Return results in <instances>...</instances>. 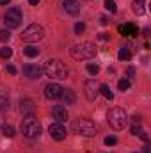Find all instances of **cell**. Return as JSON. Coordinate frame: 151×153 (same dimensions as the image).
<instances>
[{"label": "cell", "instance_id": "ffe728a7", "mask_svg": "<svg viewBox=\"0 0 151 153\" xmlns=\"http://www.w3.org/2000/svg\"><path fill=\"white\" fill-rule=\"evenodd\" d=\"M117 57H119V61H130V59H132V52H130L126 46H123V48L119 50Z\"/></svg>", "mask_w": 151, "mask_h": 153}, {"label": "cell", "instance_id": "484cf974", "mask_svg": "<svg viewBox=\"0 0 151 153\" xmlns=\"http://www.w3.org/2000/svg\"><path fill=\"white\" fill-rule=\"evenodd\" d=\"M103 5H105V9H107V11H110V13H115V11H117V7H115V2H114V0H105V4H103Z\"/></svg>", "mask_w": 151, "mask_h": 153}, {"label": "cell", "instance_id": "5b68a950", "mask_svg": "<svg viewBox=\"0 0 151 153\" xmlns=\"http://www.w3.org/2000/svg\"><path fill=\"white\" fill-rule=\"evenodd\" d=\"M44 38V29L38 25V23H30L23 32H21V39L23 41H29V43H34V41H39V39Z\"/></svg>", "mask_w": 151, "mask_h": 153}, {"label": "cell", "instance_id": "d590c367", "mask_svg": "<svg viewBox=\"0 0 151 153\" xmlns=\"http://www.w3.org/2000/svg\"><path fill=\"white\" fill-rule=\"evenodd\" d=\"M144 153H150V144H146V146H144Z\"/></svg>", "mask_w": 151, "mask_h": 153}, {"label": "cell", "instance_id": "7c38bea8", "mask_svg": "<svg viewBox=\"0 0 151 153\" xmlns=\"http://www.w3.org/2000/svg\"><path fill=\"white\" fill-rule=\"evenodd\" d=\"M52 114H53V119H55L57 123H64V121H68V112H66V109H64L62 105H53Z\"/></svg>", "mask_w": 151, "mask_h": 153}, {"label": "cell", "instance_id": "6da1fadb", "mask_svg": "<svg viewBox=\"0 0 151 153\" xmlns=\"http://www.w3.org/2000/svg\"><path fill=\"white\" fill-rule=\"evenodd\" d=\"M43 73L46 76H50V78H55V80H64V78H68L70 71H68V68H66V64L62 61L48 59L44 62V66H43Z\"/></svg>", "mask_w": 151, "mask_h": 153}, {"label": "cell", "instance_id": "83f0119b", "mask_svg": "<svg viewBox=\"0 0 151 153\" xmlns=\"http://www.w3.org/2000/svg\"><path fill=\"white\" fill-rule=\"evenodd\" d=\"M9 38H11L9 30H7V29H2V30H0V41H7Z\"/></svg>", "mask_w": 151, "mask_h": 153}, {"label": "cell", "instance_id": "8992f818", "mask_svg": "<svg viewBox=\"0 0 151 153\" xmlns=\"http://www.w3.org/2000/svg\"><path fill=\"white\" fill-rule=\"evenodd\" d=\"M21 20H23V16H21V11L18 9V7H11L7 13H5V27L7 29H16V27H20V23H21Z\"/></svg>", "mask_w": 151, "mask_h": 153}, {"label": "cell", "instance_id": "7a4b0ae2", "mask_svg": "<svg viewBox=\"0 0 151 153\" xmlns=\"http://www.w3.org/2000/svg\"><path fill=\"white\" fill-rule=\"evenodd\" d=\"M96 46H94V43H89V41H85V43H80V45H75L73 48H71V57L76 59V61H89V59H93L94 55H96Z\"/></svg>", "mask_w": 151, "mask_h": 153}, {"label": "cell", "instance_id": "d4e9b609", "mask_svg": "<svg viewBox=\"0 0 151 153\" xmlns=\"http://www.w3.org/2000/svg\"><path fill=\"white\" fill-rule=\"evenodd\" d=\"M7 105H9V98H7V94L0 93V111H4Z\"/></svg>", "mask_w": 151, "mask_h": 153}, {"label": "cell", "instance_id": "d6a6232c", "mask_svg": "<svg viewBox=\"0 0 151 153\" xmlns=\"http://www.w3.org/2000/svg\"><path fill=\"white\" fill-rule=\"evenodd\" d=\"M126 73H128V76H133V75H135V70H133V68H128V71H126Z\"/></svg>", "mask_w": 151, "mask_h": 153}, {"label": "cell", "instance_id": "4fadbf2b", "mask_svg": "<svg viewBox=\"0 0 151 153\" xmlns=\"http://www.w3.org/2000/svg\"><path fill=\"white\" fill-rule=\"evenodd\" d=\"M62 7H64V11H66L68 14H73V16L80 13V2H78V0H64Z\"/></svg>", "mask_w": 151, "mask_h": 153}, {"label": "cell", "instance_id": "836d02e7", "mask_svg": "<svg viewBox=\"0 0 151 153\" xmlns=\"http://www.w3.org/2000/svg\"><path fill=\"white\" fill-rule=\"evenodd\" d=\"M39 2H41V0H29V4H30V5H38Z\"/></svg>", "mask_w": 151, "mask_h": 153}, {"label": "cell", "instance_id": "e575fe53", "mask_svg": "<svg viewBox=\"0 0 151 153\" xmlns=\"http://www.w3.org/2000/svg\"><path fill=\"white\" fill-rule=\"evenodd\" d=\"M98 38H100V39H103V41H105V39H109V36H107V34H100Z\"/></svg>", "mask_w": 151, "mask_h": 153}, {"label": "cell", "instance_id": "f546056e", "mask_svg": "<svg viewBox=\"0 0 151 153\" xmlns=\"http://www.w3.org/2000/svg\"><path fill=\"white\" fill-rule=\"evenodd\" d=\"M115 143H117V139H115L114 135H109V137H105V144H107V146H114Z\"/></svg>", "mask_w": 151, "mask_h": 153}, {"label": "cell", "instance_id": "3957f363", "mask_svg": "<svg viewBox=\"0 0 151 153\" xmlns=\"http://www.w3.org/2000/svg\"><path fill=\"white\" fill-rule=\"evenodd\" d=\"M107 119H109V125L112 126L114 130H123L126 125H128V114L124 109L121 107H114L109 111L107 114Z\"/></svg>", "mask_w": 151, "mask_h": 153}, {"label": "cell", "instance_id": "8d00e7d4", "mask_svg": "<svg viewBox=\"0 0 151 153\" xmlns=\"http://www.w3.org/2000/svg\"><path fill=\"white\" fill-rule=\"evenodd\" d=\"M0 4H2V5H5V4H9V0H0Z\"/></svg>", "mask_w": 151, "mask_h": 153}, {"label": "cell", "instance_id": "277c9868", "mask_svg": "<svg viewBox=\"0 0 151 153\" xmlns=\"http://www.w3.org/2000/svg\"><path fill=\"white\" fill-rule=\"evenodd\" d=\"M41 123H39L38 119L34 117V116H25V119H23V123H21V134L27 137V139H36L41 135Z\"/></svg>", "mask_w": 151, "mask_h": 153}, {"label": "cell", "instance_id": "5bb4252c", "mask_svg": "<svg viewBox=\"0 0 151 153\" xmlns=\"http://www.w3.org/2000/svg\"><path fill=\"white\" fill-rule=\"evenodd\" d=\"M119 32H121V36L130 38V36H137L139 29L135 25H132V23H124V25H119Z\"/></svg>", "mask_w": 151, "mask_h": 153}, {"label": "cell", "instance_id": "d6986e66", "mask_svg": "<svg viewBox=\"0 0 151 153\" xmlns=\"http://www.w3.org/2000/svg\"><path fill=\"white\" fill-rule=\"evenodd\" d=\"M23 53H25L27 57H38L39 48L38 46H32V45H30V46H25V48H23Z\"/></svg>", "mask_w": 151, "mask_h": 153}, {"label": "cell", "instance_id": "2e32d148", "mask_svg": "<svg viewBox=\"0 0 151 153\" xmlns=\"http://www.w3.org/2000/svg\"><path fill=\"white\" fill-rule=\"evenodd\" d=\"M61 98H62V102H64V105H73L76 100L75 93L71 91V89H64L62 91V94H61Z\"/></svg>", "mask_w": 151, "mask_h": 153}, {"label": "cell", "instance_id": "9a60e30c", "mask_svg": "<svg viewBox=\"0 0 151 153\" xmlns=\"http://www.w3.org/2000/svg\"><path fill=\"white\" fill-rule=\"evenodd\" d=\"M20 111H21V114H23V116H30L32 112H34V102H32V100H29V98L21 100Z\"/></svg>", "mask_w": 151, "mask_h": 153}, {"label": "cell", "instance_id": "4dcf8cb0", "mask_svg": "<svg viewBox=\"0 0 151 153\" xmlns=\"http://www.w3.org/2000/svg\"><path fill=\"white\" fill-rule=\"evenodd\" d=\"M7 73H11V75H16V68H14L13 64H9V66H7Z\"/></svg>", "mask_w": 151, "mask_h": 153}, {"label": "cell", "instance_id": "44dd1931", "mask_svg": "<svg viewBox=\"0 0 151 153\" xmlns=\"http://www.w3.org/2000/svg\"><path fill=\"white\" fill-rule=\"evenodd\" d=\"M133 11L141 16V14H144V2H133Z\"/></svg>", "mask_w": 151, "mask_h": 153}, {"label": "cell", "instance_id": "1f68e13d", "mask_svg": "<svg viewBox=\"0 0 151 153\" xmlns=\"http://www.w3.org/2000/svg\"><path fill=\"white\" fill-rule=\"evenodd\" d=\"M100 22H101V25H107V23H109V20H107V16H101V18H100Z\"/></svg>", "mask_w": 151, "mask_h": 153}, {"label": "cell", "instance_id": "8fae6325", "mask_svg": "<svg viewBox=\"0 0 151 153\" xmlns=\"http://www.w3.org/2000/svg\"><path fill=\"white\" fill-rule=\"evenodd\" d=\"M23 75L29 76V78H32V80L41 78V75H43V68H39V66H36V64H25V66H23Z\"/></svg>", "mask_w": 151, "mask_h": 153}, {"label": "cell", "instance_id": "30bf717a", "mask_svg": "<svg viewBox=\"0 0 151 153\" xmlns=\"http://www.w3.org/2000/svg\"><path fill=\"white\" fill-rule=\"evenodd\" d=\"M62 91H64V89H62L59 84H48V85L44 87V96L50 98V100H59L61 94H62Z\"/></svg>", "mask_w": 151, "mask_h": 153}, {"label": "cell", "instance_id": "ac0fdd59", "mask_svg": "<svg viewBox=\"0 0 151 153\" xmlns=\"http://www.w3.org/2000/svg\"><path fill=\"white\" fill-rule=\"evenodd\" d=\"M98 91H100V93H101V94H103V96H105L107 100H114V93H112V89H110V87H109L107 84H101V85L98 87Z\"/></svg>", "mask_w": 151, "mask_h": 153}, {"label": "cell", "instance_id": "f35d334b", "mask_svg": "<svg viewBox=\"0 0 151 153\" xmlns=\"http://www.w3.org/2000/svg\"><path fill=\"white\" fill-rule=\"evenodd\" d=\"M0 125H2V117H0Z\"/></svg>", "mask_w": 151, "mask_h": 153}, {"label": "cell", "instance_id": "4316f807", "mask_svg": "<svg viewBox=\"0 0 151 153\" xmlns=\"http://www.w3.org/2000/svg\"><path fill=\"white\" fill-rule=\"evenodd\" d=\"M87 71H89L91 75H98V71H100V66H98V64H93V62H89V64H87Z\"/></svg>", "mask_w": 151, "mask_h": 153}, {"label": "cell", "instance_id": "52a82bcc", "mask_svg": "<svg viewBox=\"0 0 151 153\" xmlns=\"http://www.w3.org/2000/svg\"><path fill=\"white\" fill-rule=\"evenodd\" d=\"M76 132L84 137H93L96 135V128H94V123L89 121V119H78L76 121Z\"/></svg>", "mask_w": 151, "mask_h": 153}, {"label": "cell", "instance_id": "e0dca14e", "mask_svg": "<svg viewBox=\"0 0 151 153\" xmlns=\"http://www.w3.org/2000/svg\"><path fill=\"white\" fill-rule=\"evenodd\" d=\"M132 121H133V123H132V134H133V135H141V134L144 132L142 126H141V117L135 116V117H132Z\"/></svg>", "mask_w": 151, "mask_h": 153}, {"label": "cell", "instance_id": "f1b7e54d", "mask_svg": "<svg viewBox=\"0 0 151 153\" xmlns=\"http://www.w3.org/2000/svg\"><path fill=\"white\" fill-rule=\"evenodd\" d=\"M85 30V25L82 23V22H78V23H75V34H82Z\"/></svg>", "mask_w": 151, "mask_h": 153}, {"label": "cell", "instance_id": "7402d4cb", "mask_svg": "<svg viewBox=\"0 0 151 153\" xmlns=\"http://www.w3.org/2000/svg\"><path fill=\"white\" fill-rule=\"evenodd\" d=\"M13 55V50L9 48V46H4V48H0V57L2 59H9Z\"/></svg>", "mask_w": 151, "mask_h": 153}, {"label": "cell", "instance_id": "74e56055", "mask_svg": "<svg viewBox=\"0 0 151 153\" xmlns=\"http://www.w3.org/2000/svg\"><path fill=\"white\" fill-rule=\"evenodd\" d=\"M133 2H144V0H133Z\"/></svg>", "mask_w": 151, "mask_h": 153}, {"label": "cell", "instance_id": "cb8c5ba5", "mask_svg": "<svg viewBox=\"0 0 151 153\" xmlns=\"http://www.w3.org/2000/svg\"><path fill=\"white\" fill-rule=\"evenodd\" d=\"M4 135L9 137V139H13L14 137V128L11 125H4Z\"/></svg>", "mask_w": 151, "mask_h": 153}, {"label": "cell", "instance_id": "9c48e42d", "mask_svg": "<svg viewBox=\"0 0 151 153\" xmlns=\"http://www.w3.org/2000/svg\"><path fill=\"white\" fill-rule=\"evenodd\" d=\"M98 85L94 84V80H87L85 84H84V94H85V98L89 100V102H94L96 100V96H98Z\"/></svg>", "mask_w": 151, "mask_h": 153}, {"label": "cell", "instance_id": "ba28073f", "mask_svg": "<svg viewBox=\"0 0 151 153\" xmlns=\"http://www.w3.org/2000/svg\"><path fill=\"white\" fill-rule=\"evenodd\" d=\"M48 132H50V135H52V139H55V141H62V139H66V128H64V125L62 123H52L50 125V128H48Z\"/></svg>", "mask_w": 151, "mask_h": 153}, {"label": "cell", "instance_id": "603a6c76", "mask_svg": "<svg viewBox=\"0 0 151 153\" xmlns=\"http://www.w3.org/2000/svg\"><path fill=\"white\" fill-rule=\"evenodd\" d=\"M117 87H119L121 91H126V89H130V80H128V78H121V80L117 82Z\"/></svg>", "mask_w": 151, "mask_h": 153}]
</instances>
